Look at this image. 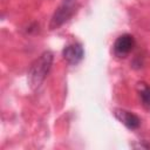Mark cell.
<instances>
[{
	"label": "cell",
	"mask_w": 150,
	"mask_h": 150,
	"mask_svg": "<svg viewBox=\"0 0 150 150\" xmlns=\"http://www.w3.org/2000/svg\"><path fill=\"white\" fill-rule=\"evenodd\" d=\"M135 47V39L130 34L120 35L114 43V54L118 57H125Z\"/></svg>",
	"instance_id": "obj_3"
},
{
	"label": "cell",
	"mask_w": 150,
	"mask_h": 150,
	"mask_svg": "<svg viewBox=\"0 0 150 150\" xmlns=\"http://www.w3.org/2000/svg\"><path fill=\"white\" fill-rule=\"evenodd\" d=\"M76 12V2L74 0H63V2L56 8L54 15L52 16L49 28L56 29L68 21Z\"/></svg>",
	"instance_id": "obj_2"
},
{
	"label": "cell",
	"mask_w": 150,
	"mask_h": 150,
	"mask_svg": "<svg viewBox=\"0 0 150 150\" xmlns=\"http://www.w3.org/2000/svg\"><path fill=\"white\" fill-rule=\"evenodd\" d=\"M53 63V54L47 50L43 52L29 67L28 70V84L32 89L38 88L47 77Z\"/></svg>",
	"instance_id": "obj_1"
},
{
	"label": "cell",
	"mask_w": 150,
	"mask_h": 150,
	"mask_svg": "<svg viewBox=\"0 0 150 150\" xmlns=\"http://www.w3.org/2000/svg\"><path fill=\"white\" fill-rule=\"evenodd\" d=\"M62 56L69 64H77L84 56V49L81 43H70L63 48Z\"/></svg>",
	"instance_id": "obj_4"
},
{
	"label": "cell",
	"mask_w": 150,
	"mask_h": 150,
	"mask_svg": "<svg viewBox=\"0 0 150 150\" xmlns=\"http://www.w3.org/2000/svg\"><path fill=\"white\" fill-rule=\"evenodd\" d=\"M114 115H115V117L121 123H123L130 130H136L141 125L139 117L137 115L128 111V110H124V109H115L114 110Z\"/></svg>",
	"instance_id": "obj_5"
},
{
	"label": "cell",
	"mask_w": 150,
	"mask_h": 150,
	"mask_svg": "<svg viewBox=\"0 0 150 150\" xmlns=\"http://www.w3.org/2000/svg\"><path fill=\"white\" fill-rule=\"evenodd\" d=\"M141 89H139V97L142 101V104L146 108L150 109V87L146 86L145 83H139Z\"/></svg>",
	"instance_id": "obj_6"
}]
</instances>
